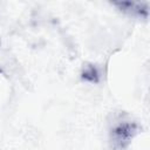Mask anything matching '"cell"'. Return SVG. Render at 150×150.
<instances>
[{
    "instance_id": "6da1fadb",
    "label": "cell",
    "mask_w": 150,
    "mask_h": 150,
    "mask_svg": "<svg viewBox=\"0 0 150 150\" xmlns=\"http://www.w3.org/2000/svg\"><path fill=\"white\" fill-rule=\"evenodd\" d=\"M138 131V125L134 122H123L111 130V141L115 148L124 149Z\"/></svg>"
},
{
    "instance_id": "3957f363",
    "label": "cell",
    "mask_w": 150,
    "mask_h": 150,
    "mask_svg": "<svg viewBox=\"0 0 150 150\" xmlns=\"http://www.w3.org/2000/svg\"><path fill=\"white\" fill-rule=\"evenodd\" d=\"M81 77L84 81L88 82H93V83H97L100 81V73L98 69L96 68V66L94 64H86L82 68V73H81Z\"/></svg>"
},
{
    "instance_id": "7a4b0ae2",
    "label": "cell",
    "mask_w": 150,
    "mask_h": 150,
    "mask_svg": "<svg viewBox=\"0 0 150 150\" xmlns=\"http://www.w3.org/2000/svg\"><path fill=\"white\" fill-rule=\"evenodd\" d=\"M115 6H117L121 11L129 13L131 15H138L146 18L149 14L148 11V4L146 2H135V1H120L114 2Z\"/></svg>"
}]
</instances>
